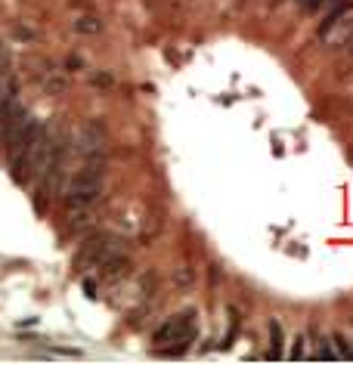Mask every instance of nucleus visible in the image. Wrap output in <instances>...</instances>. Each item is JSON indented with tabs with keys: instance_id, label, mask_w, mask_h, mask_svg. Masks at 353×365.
<instances>
[{
	"instance_id": "7",
	"label": "nucleus",
	"mask_w": 353,
	"mask_h": 365,
	"mask_svg": "<svg viewBox=\"0 0 353 365\" xmlns=\"http://www.w3.org/2000/svg\"><path fill=\"white\" fill-rule=\"evenodd\" d=\"M332 341H334V346H338V356H347V359H353V350H350V344H347V341H344V337H341V334H334V337H332Z\"/></svg>"
},
{
	"instance_id": "4",
	"label": "nucleus",
	"mask_w": 353,
	"mask_h": 365,
	"mask_svg": "<svg viewBox=\"0 0 353 365\" xmlns=\"http://www.w3.org/2000/svg\"><path fill=\"white\" fill-rule=\"evenodd\" d=\"M282 344H285V334H282V325L279 319H270V359H279L282 356Z\"/></svg>"
},
{
	"instance_id": "12",
	"label": "nucleus",
	"mask_w": 353,
	"mask_h": 365,
	"mask_svg": "<svg viewBox=\"0 0 353 365\" xmlns=\"http://www.w3.org/2000/svg\"><path fill=\"white\" fill-rule=\"evenodd\" d=\"M84 291H87V297H96V285H93V282H84Z\"/></svg>"
},
{
	"instance_id": "8",
	"label": "nucleus",
	"mask_w": 353,
	"mask_h": 365,
	"mask_svg": "<svg viewBox=\"0 0 353 365\" xmlns=\"http://www.w3.org/2000/svg\"><path fill=\"white\" fill-rule=\"evenodd\" d=\"M193 272H189V267H180L177 269V282H180V288H189V285H193Z\"/></svg>"
},
{
	"instance_id": "3",
	"label": "nucleus",
	"mask_w": 353,
	"mask_h": 365,
	"mask_svg": "<svg viewBox=\"0 0 353 365\" xmlns=\"http://www.w3.org/2000/svg\"><path fill=\"white\" fill-rule=\"evenodd\" d=\"M106 130H103V124H96V121H90L84 124V130H81L78 136V149L84 158H103L106 155Z\"/></svg>"
},
{
	"instance_id": "11",
	"label": "nucleus",
	"mask_w": 353,
	"mask_h": 365,
	"mask_svg": "<svg viewBox=\"0 0 353 365\" xmlns=\"http://www.w3.org/2000/svg\"><path fill=\"white\" fill-rule=\"evenodd\" d=\"M292 356H295V359H301V356H304V337H297V341H295Z\"/></svg>"
},
{
	"instance_id": "6",
	"label": "nucleus",
	"mask_w": 353,
	"mask_h": 365,
	"mask_svg": "<svg viewBox=\"0 0 353 365\" xmlns=\"http://www.w3.org/2000/svg\"><path fill=\"white\" fill-rule=\"evenodd\" d=\"M350 10V4H344V6H334V10L329 13V19H322V25H319V34H329L332 31V25H338L341 22V16Z\"/></svg>"
},
{
	"instance_id": "9",
	"label": "nucleus",
	"mask_w": 353,
	"mask_h": 365,
	"mask_svg": "<svg viewBox=\"0 0 353 365\" xmlns=\"http://www.w3.org/2000/svg\"><path fill=\"white\" fill-rule=\"evenodd\" d=\"M297 4H301L304 13H316V10H319V6L325 4V0H297Z\"/></svg>"
},
{
	"instance_id": "1",
	"label": "nucleus",
	"mask_w": 353,
	"mask_h": 365,
	"mask_svg": "<svg viewBox=\"0 0 353 365\" xmlns=\"http://www.w3.org/2000/svg\"><path fill=\"white\" fill-rule=\"evenodd\" d=\"M103 173H106L103 158H84L81 170L71 177L66 189V207L71 214L90 211L99 202V195H103Z\"/></svg>"
},
{
	"instance_id": "5",
	"label": "nucleus",
	"mask_w": 353,
	"mask_h": 365,
	"mask_svg": "<svg viewBox=\"0 0 353 365\" xmlns=\"http://www.w3.org/2000/svg\"><path fill=\"white\" fill-rule=\"evenodd\" d=\"M99 29H103V22H99L96 16H78L75 19V31L78 34H96Z\"/></svg>"
},
{
	"instance_id": "13",
	"label": "nucleus",
	"mask_w": 353,
	"mask_h": 365,
	"mask_svg": "<svg viewBox=\"0 0 353 365\" xmlns=\"http://www.w3.org/2000/svg\"><path fill=\"white\" fill-rule=\"evenodd\" d=\"M347 53H353V38H350V41H347Z\"/></svg>"
},
{
	"instance_id": "10",
	"label": "nucleus",
	"mask_w": 353,
	"mask_h": 365,
	"mask_svg": "<svg viewBox=\"0 0 353 365\" xmlns=\"http://www.w3.org/2000/svg\"><path fill=\"white\" fill-rule=\"evenodd\" d=\"M319 356H322V359H334L338 353H334L332 346H329V341H319Z\"/></svg>"
},
{
	"instance_id": "2",
	"label": "nucleus",
	"mask_w": 353,
	"mask_h": 365,
	"mask_svg": "<svg viewBox=\"0 0 353 365\" xmlns=\"http://www.w3.org/2000/svg\"><path fill=\"white\" fill-rule=\"evenodd\" d=\"M195 325H198V313L195 309H183V313L170 316L165 325H158V331L152 334V341L161 353L168 356H180L186 353L195 341Z\"/></svg>"
}]
</instances>
